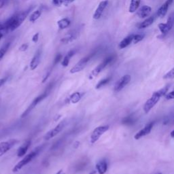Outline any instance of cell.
Here are the masks:
<instances>
[{"mask_svg":"<svg viewBox=\"0 0 174 174\" xmlns=\"http://www.w3.org/2000/svg\"><path fill=\"white\" fill-rule=\"evenodd\" d=\"M38 154V149H36L35 151H33L31 153L28 154L27 155H26L24 158H23L21 161H19L16 165L14 167V168L12 169V172L14 173H16L19 172V171L21 170L23 167L27 165L28 163H29L31 160L35 158L37 156V155Z\"/></svg>","mask_w":174,"mask_h":174,"instance_id":"3","label":"cell"},{"mask_svg":"<svg viewBox=\"0 0 174 174\" xmlns=\"http://www.w3.org/2000/svg\"><path fill=\"white\" fill-rule=\"evenodd\" d=\"M166 24L169 27V28L170 29H172L173 26L174 25V12L170 14L168 19H167V21L166 23Z\"/></svg>","mask_w":174,"mask_h":174,"instance_id":"29","label":"cell"},{"mask_svg":"<svg viewBox=\"0 0 174 174\" xmlns=\"http://www.w3.org/2000/svg\"><path fill=\"white\" fill-rule=\"evenodd\" d=\"M96 169L99 174H105L108 170V163L106 160H102L97 163Z\"/></svg>","mask_w":174,"mask_h":174,"instance_id":"15","label":"cell"},{"mask_svg":"<svg viewBox=\"0 0 174 174\" xmlns=\"http://www.w3.org/2000/svg\"><path fill=\"white\" fill-rule=\"evenodd\" d=\"M114 60V56H110L108 57H107L106 59H105L103 61L100 63L99 65H98L96 68L93 70L91 72V74H90L89 76V79H93L95 77L97 76L100 73H101L103 69H104L107 66H108L110 63H111Z\"/></svg>","mask_w":174,"mask_h":174,"instance_id":"4","label":"cell"},{"mask_svg":"<svg viewBox=\"0 0 174 174\" xmlns=\"http://www.w3.org/2000/svg\"><path fill=\"white\" fill-rule=\"evenodd\" d=\"M10 44H11L10 42L5 43L2 46L1 48H0V61H2L3 58H4L6 53L8 51L10 46Z\"/></svg>","mask_w":174,"mask_h":174,"instance_id":"23","label":"cell"},{"mask_svg":"<svg viewBox=\"0 0 174 174\" xmlns=\"http://www.w3.org/2000/svg\"><path fill=\"white\" fill-rule=\"evenodd\" d=\"M1 1H2V0H0V2H1Z\"/></svg>","mask_w":174,"mask_h":174,"instance_id":"42","label":"cell"},{"mask_svg":"<svg viewBox=\"0 0 174 174\" xmlns=\"http://www.w3.org/2000/svg\"><path fill=\"white\" fill-rule=\"evenodd\" d=\"M83 95L84 93H79V92L73 93V94L70 95L69 97L68 98V102L72 103H78L79 101H80V99H82Z\"/></svg>","mask_w":174,"mask_h":174,"instance_id":"18","label":"cell"},{"mask_svg":"<svg viewBox=\"0 0 174 174\" xmlns=\"http://www.w3.org/2000/svg\"><path fill=\"white\" fill-rule=\"evenodd\" d=\"M173 78H174V67L170 70L169 72L165 73V74L163 76V79H165V80L173 79Z\"/></svg>","mask_w":174,"mask_h":174,"instance_id":"31","label":"cell"},{"mask_svg":"<svg viewBox=\"0 0 174 174\" xmlns=\"http://www.w3.org/2000/svg\"><path fill=\"white\" fill-rule=\"evenodd\" d=\"M165 99L167 100L174 99V91L169 92V93H167L165 95Z\"/></svg>","mask_w":174,"mask_h":174,"instance_id":"32","label":"cell"},{"mask_svg":"<svg viewBox=\"0 0 174 174\" xmlns=\"http://www.w3.org/2000/svg\"><path fill=\"white\" fill-rule=\"evenodd\" d=\"M39 40V33H36L35 34L33 35L32 38V42L34 43H37Z\"/></svg>","mask_w":174,"mask_h":174,"instance_id":"35","label":"cell"},{"mask_svg":"<svg viewBox=\"0 0 174 174\" xmlns=\"http://www.w3.org/2000/svg\"><path fill=\"white\" fill-rule=\"evenodd\" d=\"M110 80H111V77H109V78H104V79H103L102 80H100V81L97 83V85H96L95 88L97 89H101L102 87H103V86H105V85H107V84L109 83Z\"/></svg>","mask_w":174,"mask_h":174,"instance_id":"28","label":"cell"},{"mask_svg":"<svg viewBox=\"0 0 174 174\" xmlns=\"http://www.w3.org/2000/svg\"><path fill=\"white\" fill-rule=\"evenodd\" d=\"M133 35H134L133 34H130V35H128L127 37H126L125 38H124L119 44V45H118L119 48L120 49L125 48L129 45H130V43L133 42Z\"/></svg>","mask_w":174,"mask_h":174,"instance_id":"17","label":"cell"},{"mask_svg":"<svg viewBox=\"0 0 174 174\" xmlns=\"http://www.w3.org/2000/svg\"><path fill=\"white\" fill-rule=\"evenodd\" d=\"M19 142L16 139H10L9 141L3 142L0 143V156L4 155L7 152H8L16 143Z\"/></svg>","mask_w":174,"mask_h":174,"instance_id":"9","label":"cell"},{"mask_svg":"<svg viewBox=\"0 0 174 174\" xmlns=\"http://www.w3.org/2000/svg\"><path fill=\"white\" fill-rule=\"evenodd\" d=\"M42 15V10H37L33 12L29 16V21L31 23H35Z\"/></svg>","mask_w":174,"mask_h":174,"instance_id":"25","label":"cell"},{"mask_svg":"<svg viewBox=\"0 0 174 174\" xmlns=\"http://www.w3.org/2000/svg\"><path fill=\"white\" fill-rule=\"evenodd\" d=\"M96 173V172L95 171H93V172L91 173H90L89 174H95Z\"/></svg>","mask_w":174,"mask_h":174,"instance_id":"41","label":"cell"},{"mask_svg":"<svg viewBox=\"0 0 174 174\" xmlns=\"http://www.w3.org/2000/svg\"><path fill=\"white\" fill-rule=\"evenodd\" d=\"M65 0H52V3L56 6H60L63 4Z\"/></svg>","mask_w":174,"mask_h":174,"instance_id":"36","label":"cell"},{"mask_svg":"<svg viewBox=\"0 0 174 174\" xmlns=\"http://www.w3.org/2000/svg\"><path fill=\"white\" fill-rule=\"evenodd\" d=\"M130 80H131V77L129 74H126L121 77L115 84V86L114 87V91L120 92L130 82Z\"/></svg>","mask_w":174,"mask_h":174,"instance_id":"8","label":"cell"},{"mask_svg":"<svg viewBox=\"0 0 174 174\" xmlns=\"http://www.w3.org/2000/svg\"><path fill=\"white\" fill-rule=\"evenodd\" d=\"M171 136H172V138H174V130H172V132H171Z\"/></svg>","mask_w":174,"mask_h":174,"instance_id":"40","label":"cell"},{"mask_svg":"<svg viewBox=\"0 0 174 174\" xmlns=\"http://www.w3.org/2000/svg\"><path fill=\"white\" fill-rule=\"evenodd\" d=\"M109 128L110 126L108 125L99 126L96 127V128L93 130L91 135V143H95L96 142H97L99 139L101 138V136L104 134L106 131H108Z\"/></svg>","mask_w":174,"mask_h":174,"instance_id":"5","label":"cell"},{"mask_svg":"<svg viewBox=\"0 0 174 174\" xmlns=\"http://www.w3.org/2000/svg\"><path fill=\"white\" fill-rule=\"evenodd\" d=\"M56 174H65L64 173H63V170H59V172L56 173Z\"/></svg>","mask_w":174,"mask_h":174,"instance_id":"39","label":"cell"},{"mask_svg":"<svg viewBox=\"0 0 174 174\" xmlns=\"http://www.w3.org/2000/svg\"><path fill=\"white\" fill-rule=\"evenodd\" d=\"M135 118L134 116H133V115H130L129 116H126L125 118H124L123 120H122V123L123 125H132L133 124H135Z\"/></svg>","mask_w":174,"mask_h":174,"instance_id":"26","label":"cell"},{"mask_svg":"<svg viewBox=\"0 0 174 174\" xmlns=\"http://www.w3.org/2000/svg\"><path fill=\"white\" fill-rule=\"evenodd\" d=\"M173 2V0H167L165 2V4H163L161 6H160V8L157 11V16H159L160 18H163L167 14V10H168V8L169 7V6L172 4Z\"/></svg>","mask_w":174,"mask_h":174,"instance_id":"12","label":"cell"},{"mask_svg":"<svg viewBox=\"0 0 174 174\" xmlns=\"http://www.w3.org/2000/svg\"><path fill=\"white\" fill-rule=\"evenodd\" d=\"M40 59H41V52L38 51L35 53L31 63H30V68L31 70H34L38 68L40 63Z\"/></svg>","mask_w":174,"mask_h":174,"instance_id":"14","label":"cell"},{"mask_svg":"<svg viewBox=\"0 0 174 174\" xmlns=\"http://www.w3.org/2000/svg\"><path fill=\"white\" fill-rule=\"evenodd\" d=\"M158 27H159V29L160 31V32L162 33V36L163 37L165 35H167L171 30L166 23H159Z\"/></svg>","mask_w":174,"mask_h":174,"instance_id":"27","label":"cell"},{"mask_svg":"<svg viewBox=\"0 0 174 174\" xmlns=\"http://www.w3.org/2000/svg\"><path fill=\"white\" fill-rule=\"evenodd\" d=\"M76 39V35L75 33H70V34L66 35L64 38H63L61 39V42L63 44H69L70 42H72L73 40Z\"/></svg>","mask_w":174,"mask_h":174,"instance_id":"24","label":"cell"},{"mask_svg":"<svg viewBox=\"0 0 174 174\" xmlns=\"http://www.w3.org/2000/svg\"><path fill=\"white\" fill-rule=\"evenodd\" d=\"M75 0H65V2H63V5H65V6H68L69 4H71V3H72L73 2H74Z\"/></svg>","mask_w":174,"mask_h":174,"instance_id":"38","label":"cell"},{"mask_svg":"<svg viewBox=\"0 0 174 174\" xmlns=\"http://www.w3.org/2000/svg\"><path fill=\"white\" fill-rule=\"evenodd\" d=\"M75 53H76V51H74V50H72V51H69L68 54H67L65 56V57L63 58V61L61 62V65L63 67H65V68L68 67V65H69V63L70 59H71L72 56L75 55Z\"/></svg>","mask_w":174,"mask_h":174,"instance_id":"20","label":"cell"},{"mask_svg":"<svg viewBox=\"0 0 174 174\" xmlns=\"http://www.w3.org/2000/svg\"><path fill=\"white\" fill-rule=\"evenodd\" d=\"M169 89V85H167L165 87H163V89H160L159 91H156L153 93L151 97L145 103L144 106H143V111L145 112V113H148L155 107L156 103L159 102L160 99L163 96H165Z\"/></svg>","mask_w":174,"mask_h":174,"instance_id":"1","label":"cell"},{"mask_svg":"<svg viewBox=\"0 0 174 174\" xmlns=\"http://www.w3.org/2000/svg\"><path fill=\"white\" fill-rule=\"evenodd\" d=\"M62 59V55L61 54H58L57 55H56L55 56V60H54V65H56V64H57V63L61 61V60Z\"/></svg>","mask_w":174,"mask_h":174,"instance_id":"34","label":"cell"},{"mask_svg":"<svg viewBox=\"0 0 174 174\" xmlns=\"http://www.w3.org/2000/svg\"><path fill=\"white\" fill-rule=\"evenodd\" d=\"M92 55L86 56L85 57H83L80 61L76 63V64L73 67V68L70 69V73H76L82 71V70L85 68L87 63L90 61V59L92 57Z\"/></svg>","mask_w":174,"mask_h":174,"instance_id":"6","label":"cell"},{"mask_svg":"<svg viewBox=\"0 0 174 174\" xmlns=\"http://www.w3.org/2000/svg\"><path fill=\"white\" fill-rule=\"evenodd\" d=\"M7 80H8V77H6V78L0 79V88H1V87L4 85L6 82L7 81Z\"/></svg>","mask_w":174,"mask_h":174,"instance_id":"37","label":"cell"},{"mask_svg":"<svg viewBox=\"0 0 174 174\" xmlns=\"http://www.w3.org/2000/svg\"><path fill=\"white\" fill-rule=\"evenodd\" d=\"M153 125H154L153 122H149L148 124H147V125L144 127H143V128L142 130H140L139 132L136 133V134L134 136V138L138 140V139H139L140 138H143V137L148 135L149 133L151 132Z\"/></svg>","mask_w":174,"mask_h":174,"instance_id":"11","label":"cell"},{"mask_svg":"<svg viewBox=\"0 0 174 174\" xmlns=\"http://www.w3.org/2000/svg\"><path fill=\"white\" fill-rule=\"evenodd\" d=\"M28 46H28L27 44H23L19 48V51H21V52H25V51H26L27 50V48H28Z\"/></svg>","mask_w":174,"mask_h":174,"instance_id":"33","label":"cell"},{"mask_svg":"<svg viewBox=\"0 0 174 174\" xmlns=\"http://www.w3.org/2000/svg\"><path fill=\"white\" fill-rule=\"evenodd\" d=\"M65 125H66L65 121H62L61 122H59L54 129H51V130H49L48 132L46 133V135H44V139L45 140H49L50 139L54 138V137H55L56 135H57L60 132H61L63 129H64Z\"/></svg>","mask_w":174,"mask_h":174,"instance_id":"7","label":"cell"},{"mask_svg":"<svg viewBox=\"0 0 174 174\" xmlns=\"http://www.w3.org/2000/svg\"><path fill=\"white\" fill-rule=\"evenodd\" d=\"M145 34L143 33H139V34H136L133 35V42L134 44H138V42H139L140 41L144 38Z\"/></svg>","mask_w":174,"mask_h":174,"instance_id":"30","label":"cell"},{"mask_svg":"<svg viewBox=\"0 0 174 174\" xmlns=\"http://www.w3.org/2000/svg\"><path fill=\"white\" fill-rule=\"evenodd\" d=\"M140 3H141V0H130L129 12L130 13L135 12L138 9Z\"/></svg>","mask_w":174,"mask_h":174,"instance_id":"22","label":"cell"},{"mask_svg":"<svg viewBox=\"0 0 174 174\" xmlns=\"http://www.w3.org/2000/svg\"><path fill=\"white\" fill-rule=\"evenodd\" d=\"M155 21V16H150V17L146 19L145 21L142 22L138 26V29H145L148 27L149 26L151 25Z\"/></svg>","mask_w":174,"mask_h":174,"instance_id":"21","label":"cell"},{"mask_svg":"<svg viewBox=\"0 0 174 174\" xmlns=\"http://www.w3.org/2000/svg\"><path fill=\"white\" fill-rule=\"evenodd\" d=\"M152 12V8L148 6H143L139 10L138 12V16L139 18L144 19L148 17Z\"/></svg>","mask_w":174,"mask_h":174,"instance_id":"13","label":"cell"},{"mask_svg":"<svg viewBox=\"0 0 174 174\" xmlns=\"http://www.w3.org/2000/svg\"><path fill=\"white\" fill-rule=\"evenodd\" d=\"M52 87H53V83H50L49 85L47 86V87H46L45 91H44L41 95H38L36 98H35L33 100L32 103L29 106V107L27 108L25 111H24V112L22 114L21 118H25V117H26L30 112L32 111L33 109L35 108L38 103H39L40 102H42L45 98L47 97L48 95L50 94V93H51Z\"/></svg>","mask_w":174,"mask_h":174,"instance_id":"2","label":"cell"},{"mask_svg":"<svg viewBox=\"0 0 174 174\" xmlns=\"http://www.w3.org/2000/svg\"><path fill=\"white\" fill-rule=\"evenodd\" d=\"M30 145H31V141H29V140H28V141H27L25 143H23V144L20 147L18 150L17 156L19 157H22L24 156L27 153V152Z\"/></svg>","mask_w":174,"mask_h":174,"instance_id":"16","label":"cell"},{"mask_svg":"<svg viewBox=\"0 0 174 174\" xmlns=\"http://www.w3.org/2000/svg\"><path fill=\"white\" fill-rule=\"evenodd\" d=\"M108 4H109L108 0H103V1L100 2L98 7L97 8L94 14H93V19L95 20H98L101 18V16H102L103 13V11L105 10V9L106 8L107 6H108Z\"/></svg>","mask_w":174,"mask_h":174,"instance_id":"10","label":"cell"},{"mask_svg":"<svg viewBox=\"0 0 174 174\" xmlns=\"http://www.w3.org/2000/svg\"><path fill=\"white\" fill-rule=\"evenodd\" d=\"M71 25V21L68 18H63L57 21V25L60 29H65Z\"/></svg>","mask_w":174,"mask_h":174,"instance_id":"19","label":"cell"}]
</instances>
